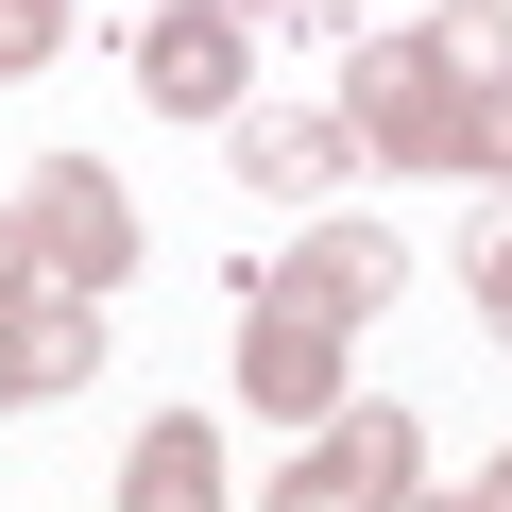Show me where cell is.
<instances>
[{"label": "cell", "mask_w": 512, "mask_h": 512, "mask_svg": "<svg viewBox=\"0 0 512 512\" xmlns=\"http://www.w3.org/2000/svg\"><path fill=\"white\" fill-rule=\"evenodd\" d=\"M376 291H393V256H376V239H308V256H291V291L256 308V393H274V410H325L342 325H359Z\"/></svg>", "instance_id": "cell-1"}, {"label": "cell", "mask_w": 512, "mask_h": 512, "mask_svg": "<svg viewBox=\"0 0 512 512\" xmlns=\"http://www.w3.org/2000/svg\"><path fill=\"white\" fill-rule=\"evenodd\" d=\"M393 495H410V427L376 410V427H342V444H325V461H308L274 512H393Z\"/></svg>", "instance_id": "cell-2"}, {"label": "cell", "mask_w": 512, "mask_h": 512, "mask_svg": "<svg viewBox=\"0 0 512 512\" xmlns=\"http://www.w3.org/2000/svg\"><path fill=\"white\" fill-rule=\"evenodd\" d=\"M154 86H171V103H222V18H171V35H154Z\"/></svg>", "instance_id": "cell-3"}, {"label": "cell", "mask_w": 512, "mask_h": 512, "mask_svg": "<svg viewBox=\"0 0 512 512\" xmlns=\"http://www.w3.org/2000/svg\"><path fill=\"white\" fill-rule=\"evenodd\" d=\"M137 512H205V427H154V461H137Z\"/></svg>", "instance_id": "cell-4"}, {"label": "cell", "mask_w": 512, "mask_h": 512, "mask_svg": "<svg viewBox=\"0 0 512 512\" xmlns=\"http://www.w3.org/2000/svg\"><path fill=\"white\" fill-rule=\"evenodd\" d=\"M478 308H495V325H512V222H495V256H478Z\"/></svg>", "instance_id": "cell-5"}, {"label": "cell", "mask_w": 512, "mask_h": 512, "mask_svg": "<svg viewBox=\"0 0 512 512\" xmlns=\"http://www.w3.org/2000/svg\"><path fill=\"white\" fill-rule=\"evenodd\" d=\"M478 512H512V478H495V495H478Z\"/></svg>", "instance_id": "cell-6"}]
</instances>
